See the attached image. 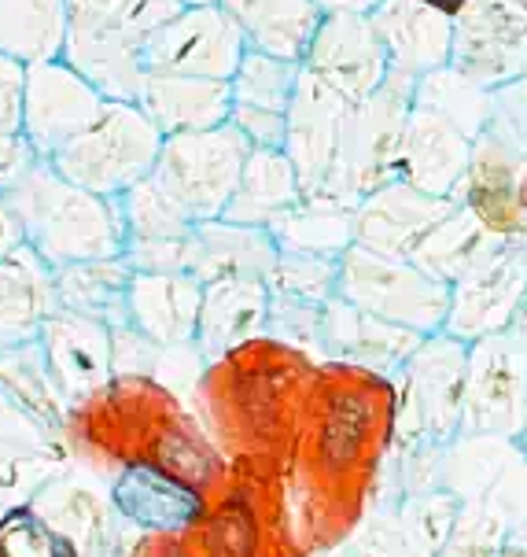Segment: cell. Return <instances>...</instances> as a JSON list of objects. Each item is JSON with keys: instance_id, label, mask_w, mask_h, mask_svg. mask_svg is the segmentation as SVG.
Wrapping results in <instances>:
<instances>
[{"instance_id": "1", "label": "cell", "mask_w": 527, "mask_h": 557, "mask_svg": "<svg viewBox=\"0 0 527 557\" xmlns=\"http://www.w3.org/2000/svg\"><path fill=\"white\" fill-rule=\"evenodd\" d=\"M402 395L391 373L351 358L317 362L288 461V503L306 557L343 546L365 524L384 461L399 443Z\"/></svg>"}, {"instance_id": "2", "label": "cell", "mask_w": 527, "mask_h": 557, "mask_svg": "<svg viewBox=\"0 0 527 557\" xmlns=\"http://www.w3.org/2000/svg\"><path fill=\"white\" fill-rule=\"evenodd\" d=\"M322 358L273 336H255L206 366L200 399L214 443L233 466L288 473L303 406Z\"/></svg>"}, {"instance_id": "3", "label": "cell", "mask_w": 527, "mask_h": 557, "mask_svg": "<svg viewBox=\"0 0 527 557\" xmlns=\"http://www.w3.org/2000/svg\"><path fill=\"white\" fill-rule=\"evenodd\" d=\"M8 203L23 230V244L41 255L52 270L126 255L129 237L118 200L74 185L55 170L52 159H41L8 193Z\"/></svg>"}, {"instance_id": "4", "label": "cell", "mask_w": 527, "mask_h": 557, "mask_svg": "<svg viewBox=\"0 0 527 557\" xmlns=\"http://www.w3.org/2000/svg\"><path fill=\"white\" fill-rule=\"evenodd\" d=\"M192 557H306L291 521L285 473L233 466L185 532Z\"/></svg>"}, {"instance_id": "5", "label": "cell", "mask_w": 527, "mask_h": 557, "mask_svg": "<svg viewBox=\"0 0 527 557\" xmlns=\"http://www.w3.org/2000/svg\"><path fill=\"white\" fill-rule=\"evenodd\" d=\"M413 97H417V78L391 67V78L373 100L347 108L340 148H336V163L322 196L357 207L376 188L399 182L402 134H406Z\"/></svg>"}, {"instance_id": "6", "label": "cell", "mask_w": 527, "mask_h": 557, "mask_svg": "<svg viewBox=\"0 0 527 557\" xmlns=\"http://www.w3.org/2000/svg\"><path fill=\"white\" fill-rule=\"evenodd\" d=\"M163 134L140 103L108 100L103 115L92 122L86 134H78L67 148L52 156L55 170L71 177L74 185L89 188L97 196L118 200L145 177L155 174Z\"/></svg>"}, {"instance_id": "7", "label": "cell", "mask_w": 527, "mask_h": 557, "mask_svg": "<svg viewBox=\"0 0 527 557\" xmlns=\"http://www.w3.org/2000/svg\"><path fill=\"white\" fill-rule=\"evenodd\" d=\"M336 296L365 314L406 325L421 336L442 333L450 314V285L436 281L417 262L391 259L362 244H351L340 255Z\"/></svg>"}, {"instance_id": "8", "label": "cell", "mask_w": 527, "mask_h": 557, "mask_svg": "<svg viewBox=\"0 0 527 557\" xmlns=\"http://www.w3.org/2000/svg\"><path fill=\"white\" fill-rule=\"evenodd\" d=\"M402 395L399 440L413 447H447L450 436L465 432L468 344L450 333H431L394 373Z\"/></svg>"}, {"instance_id": "9", "label": "cell", "mask_w": 527, "mask_h": 557, "mask_svg": "<svg viewBox=\"0 0 527 557\" xmlns=\"http://www.w3.org/2000/svg\"><path fill=\"white\" fill-rule=\"evenodd\" d=\"M248 156V137L233 122H225L200 134L166 137L152 177L192 214V222H211L222 219L229 207Z\"/></svg>"}, {"instance_id": "10", "label": "cell", "mask_w": 527, "mask_h": 557, "mask_svg": "<svg viewBox=\"0 0 527 557\" xmlns=\"http://www.w3.org/2000/svg\"><path fill=\"white\" fill-rule=\"evenodd\" d=\"M527 307L513 325L468 344L465 432L524 436L527 429Z\"/></svg>"}, {"instance_id": "11", "label": "cell", "mask_w": 527, "mask_h": 557, "mask_svg": "<svg viewBox=\"0 0 527 557\" xmlns=\"http://www.w3.org/2000/svg\"><path fill=\"white\" fill-rule=\"evenodd\" d=\"M527 307V251L513 237H491L461 277L450 285V314L442 333L476 339L513 325Z\"/></svg>"}, {"instance_id": "12", "label": "cell", "mask_w": 527, "mask_h": 557, "mask_svg": "<svg viewBox=\"0 0 527 557\" xmlns=\"http://www.w3.org/2000/svg\"><path fill=\"white\" fill-rule=\"evenodd\" d=\"M248 49V37L222 4H185L145 41V60L155 74L233 82Z\"/></svg>"}, {"instance_id": "13", "label": "cell", "mask_w": 527, "mask_h": 557, "mask_svg": "<svg viewBox=\"0 0 527 557\" xmlns=\"http://www.w3.org/2000/svg\"><path fill=\"white\" fill-rule=\"evenodd\" d=\"M450 67L487 92L527 78L524 0H473L454 18V55H450Z\"/></svg>"}, {"instance_id": "14", "label": "cell", "mask_w": 527, "mask_h": 557, "mask_svg": "<svg viewBox=\"0 0 527 557\" xmlns=\"http://www.w3.org/2000/svg\"><path fill=\"white\" fill-rule=\"evenodd\" d=\"M108 100L63 55L26 63L23 134L41 159H52L103 115Z\"/></svg>"}, {"instance_id": "15", "label": "cell", "mask_w": 527, "mask_h": 557, "mask_svg": "<svg viewBox=\"0 0 527 557\" xmlns=\"http://www.w3.org/2000/svg\"><path fill=\"white\" fill-rule=\"evenodd\" d=\"M303 71L354 108L384 89L391 78V60L369 15H325L310 41Z\"/></svg>"}, {"instance_id": "16", "label": "cell", "mask_w": 527, "mask_h": 557, "mask_svg": "<svg viewBox=\"0 0 527 557\" xmlns=\"http://www.w3.org/2000/svg\"><path fill=\"white\" fill-rule=\"evenodd\" d=\"M30 506L78 546V557H129L140 535L134 524L118 517L111 487H103L89 473L63 469L37 491Z\"/></svg>"}, {"instance_id": "17", "label": "cell", "mask_w": 527, "mask_h": 557, "mask_svg": "<svg viewBox=\"0 0 527 557\" xmlns=\"http://www.w3.org/2000/svg\"><path fill=\"white\" fill-rule=\"evenodd\" d=\"M49 362V373L55 388L63 392L74 410H81L97 395H103L115 376V333L111 325H103L97 318L74 314V310H55L45 321L41 336H37Z\"/></svg>"}, {"instance_id": "18", "label": "cell", "mask_w": 527, "mask_h": 557, "mask_svg": "<svg viewBox=\"0 0 527 557\" xmlns=\"http://www.w3.org/2000/svg\"><path fill=\"white\" fill-rule=\"evenodd\" d=\"M473 148L476 140L465 134L461 122L413 97L406 134H402L399 182L442 200H461L468 166H473Z\"/></svg>"}, {"instance_id": "19", "label": "cell", "mask_w": 527, "mask_h": 557, "mask_svg": "<svg viewBox=\"0 0 527 557\" xmlns=\"http://www.w3.org/2000/svg\"><path fill=\"white\" fill-rule=\"evenodd\" d=\"M461 200H442L428 196L406 182H391L376 188L369 200L357 203L354 211V244L373 248L391 259H413V251L447 214L457 211Z\"/></svg>"}, {"instance_id": "20", "label": "cell", "mask_w": 527, "mask_h": 557, "mask_svg": "<svg viewBox=\"0 0 527 557\" xmlns=\"http://www.w3.org/2000/svg\"><path fill=\"white\" fill-rule=\"evenodd\" d=\"M63 60L86 78L103 100L137 103L148 78L145 37L118 30V26L89 23V18H71L67 41H63Z\"/></svg>"}, {"instance_id": "21", "label": "cell", "mask_w": 527, "mask_h": 557, "mask_svg": "<svg viewBox=\"0 0 527 557\" xmlns=\"http://www.w3.org/2000/svg\"><path fill=\"white\" fill-rule=\"evenodd\" d=\"M461 203L491 237L516 240L527 230V159L484 134L473 148Z\"/></svg>"}, {"instance_id": "22", "label": "cell", "mask_w": 527, "mask_h": 557, "mask_svg": "<svg viewBox=\"0 0 527 557\" xmlns=\"http://www.w3.org/2000/svg\"><path fill=\"white\" fill-rule=\"evenodd\" d=\"M343 115H347V103L303 71V82H299L296 100H291V111H288L285 152L291 163H296V174H299V182H303L306 200L325 193L328 174H332V163H336V148H340Z\"/></svg>"}, {"instance_id": "23", "label": "cell", "mask_w": 527, "mask_h": 557, "mask_svg": "<svg viewBox=\"0 0 527 557\" xmlns=\"http://www.w3.org/2000/svg\"><path fill=\"white\" fill-rule=\"evenodd\" d=\"M111 503L137 532H188L200 521L206 498L185 480L148 461H129L111 480Z\"/></svg>"}, {"instance_id": "24", "label": "cell", "mask_w": 527, "mask_h": 557, "mask_svg": "<svg viewBox=\"0 0 527 557\" xmlns=\"http://www.w3.org/2000/svg\"><path fill=\"white\" fill-rule=\"evenodd\" d=\"M369 18L394 71L410 74V78H425V74L450 67L454 18L447 12L421 4V0H384Z\"/></svg>"}, {"instance_id": "25", "label": "cell", "mask_w": 527, "mask_h": 557, "mask_svg": "<svg viewBox=\"0 0 527 557\" xmlns=\"http://www.w3.org/2000/svg\"><path fill=\"white\" fill-rule=\"evenodd\" d=\"M203 310V281L192 273H137L129 281L126 318L159 347L196 344Z\"/></svg>"}, {"instance_id": "26", "label": "cell", "mask_w": 527, "mask_h": 557, "mask_svg": "<svg viewBox=\"0 0 527 557\" xmlns=\"http://www.w3.org/2000/svg\"><path fill=\"white\" fill-rule=\"evenodd\" d=\"M421 344L425 336L406 325L365 314L340 296L328 299L322 318V362L325 358H351V362H365L394 376Z\"/></svg>"}, {"instance_id": "27", "label": "cell", "mask_w": 527, "mask_h": 557, "mask_svg": "<svg viewBox=\"0 0 527 557\" xmlns=\"http://www.w3.org/2000/svg\"><path fill=\"white\" fill-rule=\"evenodd\" d=\"M269 321V281L222 277L203 285V310L196 329V347L203 362L214 366L229 351L255 336H266Z\"/></svg>"}, {"instance_id": "28", "label": "cell", "mask_w": 527, "mask_h": 557, "mask_svg": "<svg viewBox=\"0 0 527 557\" xmlns=\"http://www.w3.org/2000/svg\"><path fill=\"white\" fill-rule=\"evenodd\" d=\"M280 248L269 230L229 219L200 222L188 237V273L203 285L222 277H259L269 281L277 270Z\"/></svg>"}, {"instance_id": "29", "label": "cell", "mask_w": 527, "mask_h": 557, "mask_svg": "<svg viewBox=\"0 0 527 557\" xmlns=\"http://www.w3.org/2000/svg\"><path fill=\"white\" fill-rule=\"evenodd\" d=\"M137 103L145 108V115L155 122L163 137L200 134V129H214L229 122L233 89L229 82L148 71Z\"/></svg>"}, {"instance_id": "30", "label": "cell", "mask_w": 527, "mask_h": 557, "mask_svg": "<svg viewBox=\"0 0 527 557\" xmlns=\"http://www.w3.org/2000/svg\"><path fill=\"white\" fill-rule=\"evenodd\" d=\"M55 310V270L23 244L0 262V347L34 344Z\"/></svg>"}, {"instance_id": "31", "label": "cell", "mask_w": 527, "mask_h": 557, "mask_svg": "<svg viewBox=\"0 0 527 557\" xmlns=\"http://www.w3.org/2000/svg\"><path fill=\"white\" fill-rule=\"evenodd\" d=\"M303 200H306L303 182H299L296 163L288 159L285 148H251L240 185L222 219L273 230L291 207H299Z\"/></svg>"}, {"instance_id": "32", "label": "cell", "mask_w": 527, "mask_h": 557, "mask_svg": "<svg viewBox=\"0 0 527 557\" xmlns=\"http://www.w3.org/2000/svg\"><path fill=\"white\" fill-rule=\"evenodd\" d=\"M237 18L251 49L303 63L322 26V8L314 0H218Z\"/></svg>"}, {"instance_id": "33", "label": "cell", "mask_w": 527, "mask_h": 557, "mask_svg": "<svg viewBox=\"0 0 527 557\" xmlns=\"http://www.w3.org/2000/svg\"><path fill=\"white\" fill-rule=\"evenodd\" d=\"M129 281H134V267L126 262V255L71 262V267L55 270V296H60L63 310H74V314L97 318L103 325L118 329L129 325L126 318Z\"/></svg>"}, {"instance_id": "34", "label": "cell", "mask_w": 527, "mask_h": 557, "mask_svg": "<svg viewBox=\"0 0 527 557\" xmlns=\"http://www.w3.org/2000/svg\"><path fill=\"white\" fill-rule=\"evenodd\" d=\"M67 26V0H0V52L23 63L63 55Z\"/></svg>"}, {"instance_id": "35", "label": "cell", "mask_w": 527, "mask_h": 557, "mask_svg": "<svg viewBox=\"0 0 527 557\" xmlns=\"http://www.w3.org/2000/svg\"><path fill=\"white\" fill-rule=\"evenodd\" d=\"M63 429L0 384V469H63Z\"/></svg>"}, {"instance_id": "36", "label": "cell", "mask_w": 527, "mask_h": 557, "mask_svg": "<svg viewBox=\"0 0 527 557\" xmlns=\"http://www.w3.org/2000/svg\"><path fill=\"white\" fill-rule=\"evenodd\" d=\"M354 211L357 207L336 203V200H328V196H310V200H303L299 207H291L269 233L280 251L340 259L354 244Z\"/></svg>"}, {"instance_id": "37", "label": "cell", "mask_w": 527, "mask_h": 557, "mask_svg": "<svg viewBox=\"0 0 527 557\" xmlns=\"http://www.w3.org/2000/svg\"><path fill=\"white\" fill-rule=\"evenodd\" d=\"M487 240H491V233L479 225V219L465 203H457V211L447 214V219L428 233L425 244L413 251L410 262H417L421 270L442 281V285H454L461 273L473 267V259L484 251Z\"/></svg>"}, {"instance_id": "38", "label": "cell", "mask_w": 527, "mask_h": 557, "mask_svg": "<svg viewBox=\"0 0 527 557\" xmlns=\"http://www.w3.org/2000/svg\"><path fill=\"white\" fill-rule=\"evenodd\" d=\"M0 384H8L18 399L30 403L41 418H49L55 429H63L74 418V406L63 399V392L55 388L49 362H45L41 344H18V347H0Z\"/></svg>"}, {"instance_id": "39", "label": "cell", "mask_w": 527, "mask_h": 557, "mask_svg": "<svg viewBox=\"0 0 527 557\" xmlns=\"http://www.w3.org/2000/svg\"><path fill=\"white\" fill-rule=\"evenodd\" d=\"M118 207L129 240H185L200 225L155 177H145L126 196H118Z\"/></svg>"}, {"instance_id": "40", "label": "cell", "mask_w": 527, "mask_h": 557, "mask_svg": "<svg viewBox=\"0 0 527 557\" xmlns=\"http://www.w3.org/2000/svg\"><path fill=\"white\" fill-rule=\"evenodd\" d=\"M299 82H303V63H291V60H280V55L248 49L237 74H233L229 89H233V103L291 111Z\"/></svg>"}, {"instance_id": "41", "label": "cell", "mask_w": 527, "mask_h": 557, "mask_svg": "<svg viewBox=\"0 0 527 557\" xmlns=\"http://www.w3.org/2000/svg\"><path fill=\"white\" fill-rule=\"evenodd\" d=\"M417 103H428V108L461 122L473 140L484 137L487 122H491V92L479 89L476 82L461 78L454 67H442L436 74L417 78Z\"/></svg>"}, {"instance_id": "42", "label": "cell", "mask_w": 527, "mask_h": 557, "mask_svg": "<svg viewBox=\"0 0 527 557\" xmlns=\"http://www.w3.org/2000/svg\"><path fill=\"white\" fill-rule=\"evenodd\" d=\"M336 281H340V259H325V255H303V251H280L277 270L269 277L273 296L296 299V304L325 307L336 296Z\"/></svg>"}, {"instance_id": "43", "label": "cell", "mask_w": 527, "mask_h": 557, "mask_svg": "<svg viewBox=\"0 0 527 557\" xmlns=\"http://www.w3.org/2000/svg\"><path fill=\"white\" fill-rule=\"evenodd\" d=\"M71 18H89V23L118 26L137 37H152L159 26H166L181 12L185 0H67Z\"/></svg>"}, {"instance_id": "44", "label": "cell", "mask_w": 527, "mask_h": 557, "mask_svg": "<svg viewBox=\"0 0 527 557\" xmlns=\"http://www.w3.org/2000/svg\"><path fill=\"white\" fill-rule=\"evenodd\" d=\"M0 557H78V546L26 503L0 517Z\"/></svg>"}, {"instance_id": "45", "label": "cell", "mask_w": 527, "mask_h": 557, "mask_svg": "<svg viewBox=\"0 0 527 557\" xmlns=\"http://www.w3.org/2000/svg\"><path fill=\"white\" fill-rule=\"evenodd\" d=\"M233 126L248 137L251 148H285L288 145V111L251 108V103H233Z\"/></svg>"}, {"instance_id": "46", "label": "cell", "mask_w": 527, "mask_h": 557, "mask_svg": "<svg viewBox=\"0 0 527 557\" xmlns=\"http://www.w3.org/2000/svg\"><path fill=\"white\" fill-rule=\"evenodd\" d=\"M126 262L137 273H188V237L185 240H129Z\"/></svg>"}, {"instance_id": "47", "label": "cell", "mask_w": 527, "mask_h": 557, "mask_svg": "<svg viewBox=\"0 0 527 557\" xmlns=\"http://www.w3.org/2000/svg\"><path fill=\"white\" fill-rule=\"evenodd\" d=\"M37 163H41V156L23 129H0V193H12Z\"/></svg>"}, {"instance_id": "48", "label": "cell", "mask_w": 527, "mask_h": 557, "mask_svg": "<svg viewBox=\"0 0 527 557\" xmlns=\"http://www.w3.org/2000/svg\"><path fill=\"white\" fill-rule=\"evenodd\" d=\"M26 63L0 52V129H23Z\"/></svg>"}, {"instance_id": "49", "label": "cell", "mask_w": 527, "mask_h": 557, "mask_svg": "<svg viewBox=\"0 0 527 557\" xmlns=\"http://www.w3.org/2000/svg\"><path fill=\"white\" fill-rule=\"evenodd\" d=\"M129 557H192L185 532H140Z\"/></svg>"}, {"instance_id": "50", "label": "cell", "mask_w": 527, "mask_h": 557, "mask_svg": "<svg viewBox=\"0 0 527 557\" xmlns=\"http://www.w3.org/2000/svg\"><path fill=\"white\" fill-rule=\"evenodd\" d=\"M15 248H23V230H18V219L12 203H8V193H0V262Z\"/></svg>"}, {"instance_id": "51", "label": "cell", "mask_w": 527, "mask_h": 557, "mask_svg": "<svg viewBox=\"0 0 527 557\" xmlns=\"http://www.w3.org/2000/svg\"><path fill=\"white\" fill-rule=\"evenodd\" d=\"M322 15H373L384 0H314Z\"/></svg>"}, {"instance_id": "52", "label": "cell", "mask_w": 527, "mask_h": 557, "mask_svg": "<svg viewBox=\"0 0 527 557\" xmlns=\"http://www.w3.org/2000/svg\"><path fill=\"white\" fill-rule=\"evenodd\" d=\"M421 4H431V8H439V12H447L450 18H457L473 0H421Z\"/></svg>"}, {"instance_id": "53", "label": "cell", "mask_w": 527, "mask_h": 557, "mask_svg": "<svg viewBox=\"0 0 527 557\" xmlns=\"http://www.w3.org/2000/svg\"><path fill=\"white\" fill-rule=\"evenodd\" d=\"M185 4H218V0H185Z\"/></svg>"}]
</instances>
